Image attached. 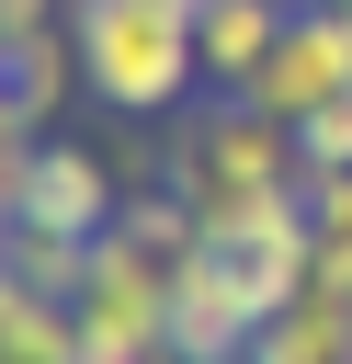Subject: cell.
Here are the masks:
<instances>
[{
  "label": "cell",
  "mask_w": 352,
  "mask_h": 364,
  "mask_svg": "<svg viewBox=\"0 0 352 364\" xmlns=\"http://www.w3.org/2000/svg\"><path fill=\"white\" fill-rule=\"evenodd\" d=\"M68 34L91 68V102L114 114H182L204 91V46L182 0H68Z\"/></svg>",
  "instance_id": "1"
},
{
  "label": "cell",
  "mask_w": 352,
  "mask_h": 364,
  "mask_svg": "<svg viewBox=\"0 0 352 364\" xmlns=\"http://www.w3.org/2000/svg\"><path fill=\"white\" fill-rule=\"evenodd\" d=\"M125 182L136 171H114L91 136H45L34 148V171H23V205L0 216V228H45V239H102V228H125Z\"/></svg>",
  "instance_id": "2"
},
{
  "label": "cell",
  "mask_w": 352,
  "mask_h": 364,
  "mask_svg": "<svg viewBox=\"0 0 352 364\" xmlns=\"http://www.w3.org/2000/svg\"><path fill=\"white\" fill-rule=\"evenodd\" d=\"M261 341V296L238 284L227 250H193L170 262V364H250Z\"/></svg>",
  "instance_id": "3"
},
{
  "label": "cell",
  "mask_w": 352,
  "mask_h": 364,
  "mask_svg": "<svg viewBox=\"0 0 352 364\" xmlns=\"http://www.w3.org/2000/svg\"><path fill=\"white\" fill-rule=\"evenodd\" d=\"M341 91H352V11L307 0V11L284 23L273 68L250 80V102H261V114H284V125H307V114H318V102H341Z\"/></svg>",
  "instance_id": "4"
},
{
  "label": "cell",
  "mask_w": 352,
  "mask_h": 364,
  "mask_svg": "<svg viewBox=\"0 0 352 364\" xmlns=\"http://www.w3.org/2000/svg\"><path fill=\"white\" fill-rule=\"evenodd\" d=\"M284 23H295V0H204V11H193V46H204V91H250V80L273 68Z\"/></svg>",
  "instance_id": "5"
},
{
  "label": "cell",
  "mask_w": 352,
  "mask_h": 364,
  "mask_svg": "<svg viewBox=\"0 0 352 364\" xmlns=\"http://www.w3.org/2000/svg\"><path fill=\"white\" fill-rule=\"evenodd\" d=\"M0 364H79V307L0 262Z\"/></svg>",
  "instance_id": "6"
},
{
  "label": "cell",
  "mask_w": 352,
  "mask_h": 364,
  "mask_svg": "<svg viewBox=\"0 0 352 364\" xmlns=\"http://www.w3.org/2000/svg\"><path fill=\"white\" fill-rule=\"evenodd\" d=\"M0 80H11V102L34 114V136H57V114L91 91V68H79V34L57 23V34H23V46H0Z\"/></svg>",
  "instance_id": "7"
},
{
  "label": "cell",
  "mask_w": 352,
  "mask_h": 364,
  "mask_svg": "<svg viewBox=\"0 0 352 364\" xmlns=\"http://www.w3.org/2000/svg\"><path fill=\"white\" fill-rule=\"evenodd\" d=\"M250 364H352V307L307 284L295 307H273V318H261V341H250Z\"/></svg>",
  "instance_id": "8"
},
{
  "label": "cell",
  "mask_w": 352,
  "mask_h": 364,
  "mask_svg": "<svg viewBox=\"0 0 352 364\" xmlns=\"http://www.w3.org/2000/svg\"><path fill=\"white\" fill-rule=\"evenodd\" d=\"M295 171H307V182H318V171H352V91L295 125Z\"/></svg>",
  "instance_id": "9"
},
{
  "label": "cell",
  "mask_w": 352,
  "mask_h": 364,
  "mask_svg": "<svg viewBox=\"0 0 352 364\" xmlns=\"http://www.w3.org/2000/svg\"><path fill=\"white\" fill-rule=\"evenodd\" d=\"M34 148H45V136H34V114H23V102H11V80H0V216L23 205V171H34Z\"/></svg>",
  "instance_id": "10"
},
{
  "label": "cell",
  "mask_w": 352,
  "mask_h": 364,
  "mask_svg": "<svg viewBox=\"0 0 352 364\" xmlns=\"http://www.w3.org/2000/svg\"><path fill=\"white\" fill-rule=\"evenodd\" d=\"M307 228L318 239H352V171H318L307 182Z\"/></svg>",
  "instance_id": "11"
},
{
  "label": "cell",
  "mask_w": 352,
  "mask_h": 364,
  "mask_svg": "<svg viewBox=\"0 0 352 364\" xmlns=\"http://www.w3.org/2000/svg\"><path fill=\"white\" fill-rule=\"evenodd\" d=\"M68 23V0H0V46H23V34H57Z\"/></svg>",
  "instance_id": "12"
},
{
  "label": "cell",
  "mask_w": 352,
  "mask_h": 364,
  "mask_svg": "<svg viewBox=\"0 0 352 364\" xmlns=\"http://www.w3.org/2000/svg\"><path fill=\"white\" fill-rule=\"evenodd\" d=\"M182 11H204V0H182Z\"/></svg>",
  "instance_id": "13"
},
{
  "label": "cell",
  "mask_w": 352,
  "mask_h": 364,
  "mask_svg": "<svg viewBox=\"0 0 352 364\" xmlns=\"http://www.w3.org/2000/svg\"><path fill=\"white\" fill-rule=\"evenodd\" d=\"M148 364H170V353H148Z\"/></svg>",
  "instance_id": "14"
},
{
  "label": "cell",
  "mask_w": 352,
  "mask_h": 364,
  "mask_svg": "<svg viewBox=\"0 0 352 364\" xmlns=\"http://www.w3.org/2000/svg\"><path fill=\"white\" fill-rule=\"evenodd\" d=\"M295 11H307V0H295Z\"/></svg>",
  "instance_id": "15"
}]
</instances>
